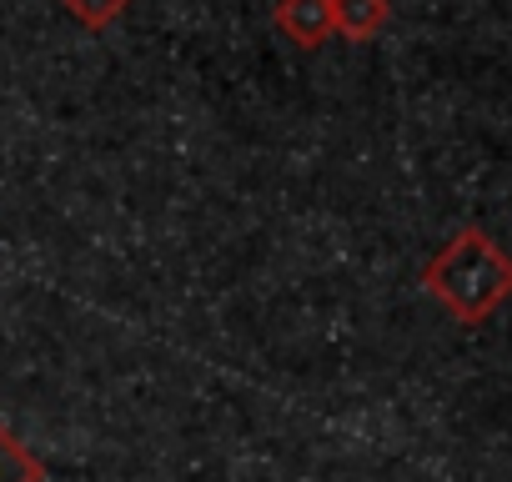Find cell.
I'll use <instances>...</instances> for the list:
<instances>
[{"instance_id": "cell-1", "label": "cell", "mask_w": 512, "mask_h": 482, "mask_svg": "<svg viewBox=\"0 0 512 482\" xmlns=\"http://www.w3.org/2000/svg\"><path fill=\"white\" fill-rule=\"evenodd\" d=\"M417 282L457 327H482L502 302H512V257L487 226L467 221L427 257Z\"/></svg>"}, {"instance_id": "cell-5", "label": "cell", "mask_w": 512, "mask_h": 482, "mask_svg": "<svg viewBox=\"0 0 512 482\" xmlns=\"http://www.w3.org/2000/svg\"><path fill=\"white\" fill-rule=\"evenodd\" d=\"M61 11L76 16V26H86V31H111L131 11V0H61Z\"/></svg>"}, {"instance_id": "cell-2", "label": "cell", "mask_w": 512, "mask_h": 482, "mask_svg": "<svg viewBox=\"0 0 512 482\" xmlns=\"http://www.w3.org/2000/svg\"><path fill=\"white\" fill-rule=\"evenodd\" d=\"M277 31L297 51H317L337 36L332 26V0H277Z\"/></svg>"}, {"instance_id": "cell-3", "label": "cell", "mask_w": 512, "mask_h": 482, "mask_svg": "<svg viewBox=\"0 0 512 482\" xmlns=\"http://www.w3.org/2000/svg\"><path fill=\"white\" fill-rule=\"evenodd\" d=\"M387 21H392V0H332V26L352 46L377 41L387 31Z\"/></svg>"}, {"instance_id": "cell-4", "label": "cell", "mask_w": 512, "mask_h": 482, "mask_svg": "<svg viewBox=\"0 0 512 482\" xmlns=\"http://www.w3.org/2000/svg\"><path fill=\"white\" fill-rule=\"evenodd\" d=\"M0 482H46V462L0 422Z\"/></svg>"}]
</instances>
